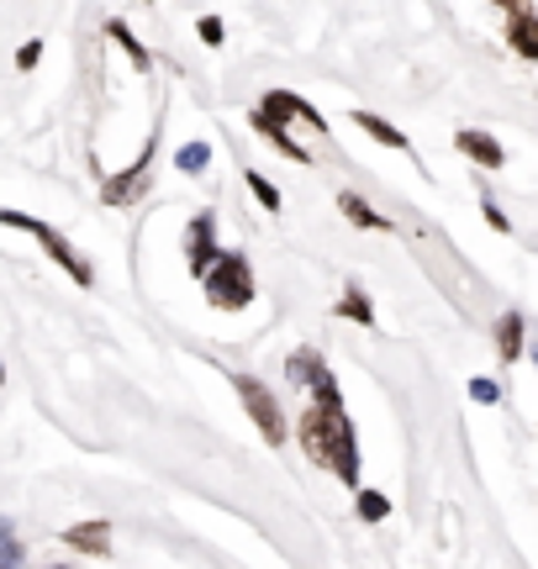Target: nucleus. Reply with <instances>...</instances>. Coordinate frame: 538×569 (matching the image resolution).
Returning <instances> with one entry per match:
<instances>
[{
  "instance_id": "f257e3e1",
  "label": "nucleus",
  "mask_w": 538,
  "mask_h": 569,
  "mask_svg": "<svg viewBox=\"0 0 538 569\" xmlns=\"http://www.w3.org/2000/svg\"><path fill=\"white\" fill-rule=\"evenodd\" d=\"M301 448L317 469H332L343 486H359V443H353V422L343 417V407H317L301 417Z\"/></svg>"
},
{
  "instance_id": "20e7f679",
  "label": "nucleus",
  "mask_w": 538,
  "mask_h": 569,
  "mask_svg": "<svg viewBox=\"0 0 538 569\" xmlns=\"http://www.w3.org/2000/svg\"><path fill=\"white\" fill-rule=\"evenodd\" d=\"M232 386H238V396H243V407H249V417L259 422V432H265V443H275V448L286 443V411H280V401H275V396H269V390L259 386L253 375H238Z\"/></svg>"
},
{
  "instance_id": "aec40b11",
  "label": "nucleus",
  "mask_w": 538,
  "mask_h": 569,
  "mask_svg": "<svg viewBox=\"0 0 538 569\" xmlns=\"http://www.w3.org/2000/svg\"><path fill=\"white\" fill-rule=\"evenodd\" d=\"M17 559H21V543H17V528L0 517V569H17Z\"/></svg>"
},
{
  "instance_id": "f3484780",
  "label": "nucleus",
  "mask_w": 538,
  "mask_h": 569,
  "mask_svg": "<svg viewBox=\"0 0 538 569\" xmlns=\"http://www.w3.org/2000/svg\"><path fill=\"white\" fill-rule=\"evenodd\" d=\"M207 163H211V148H207V142H186V148L175 153V169H180V174H201Z\"/></svg>"
},
{
  "instance_id": "b1692460",
  "label": "nucleus",
  "mask_w": 538,
  "mask_h": 569,
  "mask_svg": "<svg viewBox=\"0 0 538 569\" xmlns=\"http://www.w3.org/2000/svg\"><path fill=\"white\" fill-rule=\"evenodd\" d=\"M42 59V42H21V53H17V63L21 69H32V63Z\"/></svg>"
},
{
  "instance_id": "423d86ee",
  "label": "nucleus",
  "mask_w": 538,
  "mask_h": 569,
  "mask_svg": "<svg viewBox=\"0 0 538 569\" xmlns=\"http://www.w3.org/2000/svg\"><path fill=\"white\" fill-rule=\"evenodd\" d=\"M186 253H190V274L201 280L217 259V222H211V211H201L196 222H190V238H186Z\"/></svg>"
},
{
  "instance_id": "bb28decb",
  "label": "nucleus",
  "mask_w": 538,
  "mask_h": 569,
  "mask_svg": "<svg viewBox=\"0 0 538 569\" xmlns=\"http://www.w3.org/2000/svg\"><path fill=\"white\" fill-rule=\"evenodd\" d=\"M0 380H6V369H0Z\"/></svg>"
},
{
  "instance_id": "a211bd4d",
  "label": "nucleus",
  "mask_w": 538,
  "mask_h": 569,
  "mask_svg": "<svg viewBox=\"0 0 538 569\" xmlns=\"http://www.w3.org/2000/svg\"><path fill=\"white\" fill-rule=\"evenodd\" d=\"M359 517H365V522H380V517H391V501H386L380 490H359Z\"/></svg>"
},
{
  "instance_id": "f03ea898",
  "label": "nucleus",
  "mask_w": 538,
  "mask_h": 569,
  "mask_svg": "<svg viewBox=\"0 0 538 569\" xmlns=\"http://www.w3.org/2000/svg\"><path fill=\"white\" fill-rule=\"evenodd\" d=\"M201 284H207L211 306H222V311H238V306L253 301V269L243 253H217L211 269L201 274Z\"/></svg>"
},
{
  "instance_id": "9b49d317",
  "label": "nucleus",
  "mask_w": 538,
  "mask_h": 569,
  "mask_svg": "<svg viewBox=\"0 0 538 569\" xmlns=\"http://www.w3.org/2000/svg\"><path fill=\"white\" fill-rule=\"evenodd\" d=\"M507 42H512V53H522V59H538V17L534 11L507 17Z\"/></svg>"
},
{
  "instance_id": "2eb2a0df",
  "label": "nucleus",
  "mask_w": 538,
  "mask_h": 569,
  "mask_svg": "<svg viewBox=\"0 0 538 569\" xmlns=\"http://www.w3.org/2000/svg\"><path fill=\"white\" fill-rule=\"evenodd\" d=\"M332 311H338V317H349V322H359V327H375V311H370V301H365V290H359V284H349V290H343V301L332 306Z\"/></svg>"
},
{
  "instance_id": "6ab92c4d",
  "label": "nucleus",
  "mask_w": 538,
  "mask_h": 569,
  "mask_svg": "<svg viewBox=\"0 0 538 569\" xmlns=\"http://www.w3.org/2000/svg\"><path fill=\"white\" fill-rule=\"evenodd\" d=\"M243 180H249V190H253V201L265 206V211H280V190H275V184H269V180H265V174H253V169H249V174H243Z\"/></svg>"
},
{
  "instance_id": "7ed1b4c3",
  "label": "nucleus",
  "mask_w": 538,
  "mask_h": 569,
  "mask_svg": "<svg viewBox=\"0 0 538 569\" xmlns=\"http://www.w3.org/2000/svg\"><path fill=\"white\" fill-rule=\"evenodd\" d=\"M0 222H6V227H17V232H32V238H38V243L48 248V253H53V264H63V274H69L74 284H90V280H96V274H90V264H84L80 253H74V248L63 243V238H59V232H53L48 222H38V217H27V211H0Z\"/></svg>"
},
{
  "instance_id": "4be33fe9",
  "label": "nucleus",
  "mask_w": 538,
  "mask_h": 569,
  "mask_svg": "<svg viewBox=\"0 0 538 569\" xmlns=\"http://www.w3.org/2000/svg\"><path fill=\"white\" fill-rule=\"evenodd\" d=\"M470 396H476L480 407H497V401H501V390H497V380H486V375H480V380H470Z\"/></svg>"
},
{
  "instance_id": "393cba45",
  "label": "nucleus",
  "mask_w": 538,
  "mask_h": 569,
  "mask_svg": "<svg viewBox=\"0 0 538 569\" xmlns=\"http://www.w3.org/2000/svg\"><path fill=\"white\" fill-rule=\"evenodd\" d=\"M486 222L497 227V232H507V227H512V222H507V211H501L497 201H486Z\"/></svg>"
},
{
  "instance_id": "6e6552de",
  "label": "nucleus",
  "mask_w": 538,
  "mask_h": 569,
  "mask_svg": "<svg viewBox=\"0 0 538 569\" xmlns=\"http://www.w3.org/2000/svg\"><path fill=\"white\" fill-rule=\"evenodd\" d=\"M63 543L90 553V559H106V553H111V522H101V517H96V522H74V528L63 532Z\"/></svg>"
},
{
  "instance_id": "dca6fc26",
  "label": "nucleus",
  "mask_w": 538,
  "mask_h": 569,
  "mask_svg": "<svg viewBox=\"0 0 538 569\" xmlns=\"http://www.w3.org/2000/svg\"><path fill=\"white\" fill-rule=\"evenodd\" d=\"M497 353H501V359H518V353H522V317H518V311H507V317H501Z\"/></svg>"
},
{
  "instance_id": "a878e982",
  "label": "nucleus",
  "mask_w": 538,
  "mask_h": 569,
  "mask_svg": "<svg viewBox=\"0 0 538 569\" xmlns=\"http://www.w3.org/2000/svg\"><path fill=\"white\" fill-rule=\"evenodd\" d=\"M53 569H69V565H53Z\"/></svg>"
},
{
  "instance_id": "9d476101",
  "label": "nucleus",
  "mask_w": 538,
  "mask_h": 569,
  "mask_svg": "<svg viewBox=\"0 0 538 569\" xmlns=\"http://www.w3.org/2000/svg\"><path fill=\"white\" fill-rule=\"evenodd\" d=\"M455 148H459V153H465L470 163H480V169H501V163H507L501 142H497V138H486V132H459Z\"/></svg>"
},
{
  "instance_id": "f8f14e48",
  "label": "nucleus",
  "mask_w": 538,
  "mask_h": 569,
  "mask_svg": "<svg viewBox=\"0 0 538 569\" xmlns=\"http://www.w3.org/2000/svg\"><path fill=\"white\" fill-rule=\"evenodd\" d=\"M353 127H359V132H370L375 142H386V148H396V153H407V148H412V142L401 138V132H396L391 122H380L375 111H353Z\"/></svg>"
},
{
  "instance_id": "4468645a",
  "label": "nucleus",
  "mask_w": 538,
  "mask_h": 569,
  "mask_svg": "<svg viewBox=\"0 0 538 569\" xmlns=\"http://www.w3.org/2000/svg\"><path fill=\"white\" fill-rule=\"evenodd\" d=\"M338 211H343V217H349L353 227H375V232H386V217H380V211H375V206H365L359 201V196H353V190H343V196H338Z\"/></svg>"
},
{
  "instance_id": "5701e85b",
  "label": "nucleus",
  "mask_w": 538,
  "mask_h": 569,
  "mask_svg": "<svg viewBox=\"0 0 538 569\" xmlns=\"http://www.w3.org/2000/svg\"><path fill=\"white\" fill-rule=\"evenodd\" d=\"M196 32H201V42H211V48H217V42H222V21H217V17H201V27H196Z\"/></svg>"
},
{
  "instance_id": "39448f33",
  "label": "nucleus",
  "mask_w": 538,
  "mask_h": 569,
  "mask_svg": "<svg viewBox=\"0 0 538 569\" xmlns=\"http://www.w3.org/2000/svg\"><path fill=\"white\" fill-rule=\"evenodd\" d=\"M286 369H290V380H296V386H307L311 396L322 401V407H343V396H338V380H332V369L322 365V353H317V348H296Z\"/></svg>"
},
{
  "instance_id": "1a4fd4ad",
  "label": "nucleus",
  "mask_w": 538,
  "mask_h": 569,
  "mask_svg": "<svg viewBox=\"0 0 538 569\" xmlns=\"http://www.w3.org/2000/svg\"><path fill=\"white\" fill-rule=\"evenodd\" d=\"M148 163H153V148H143V159L132 163L127 174H117V180L106 184V190H101V201H106V206H127V201H132V196L143 190V180H148Z\"/></svg>"
},
{
  "instance_id": "412c9836",
  "label": "nucleus",
  "mask_w": 538,
  "mask_h": 569,
  "mask_svg": "<svg viewBox=\"0 0 538 569\" xmlns=\"http://www.w3.org/2000/svg\"><path fill=\"white\" fill-rule=\"evenodd\" d=\"M106 32H111V38H117V42H122V48H127V59H132V63H138V69H148V53H143V42H138V38H132V32H127V27H122V21H111V27H106Z\"/></svg>"
},
{
  "instance_id": "ddd939ff",
  "label": "nucleus",
  "mask_w": 538,
  "mask_h": 569,
  "mask_svg": "<svg viewBox=\"0 0 538 569\" xmlns=\"http://www.w3.org/2000/svg\"><path fill=\"white\" fill-rule=\"evenodd\" d=\"M249 122L259 127L269 142H275V153H286V159H296V163H307V148H301V142H290V132H286L280 122H269V117H259V111H253Z\"/></svg>"
},
{
  "instance_id": "0eeeda50",
  "label": "nucleus",
  "mask_w": 538,
  "mask_h": 569,
  "mask_svg": "<svg viewBox=\"0 0 538 569\" xmlns=\"http://www.w3.org/2000/svg\"><path fill=\"white\" fill-rule=\"evenodd\" d=\"M253 111H259V117H269V122H280V127H286L290 117H307V122L322 132V111H311V106L301 101V96H290V90H269V96L253 106Z\"/></svg>"
}]
</instances>
